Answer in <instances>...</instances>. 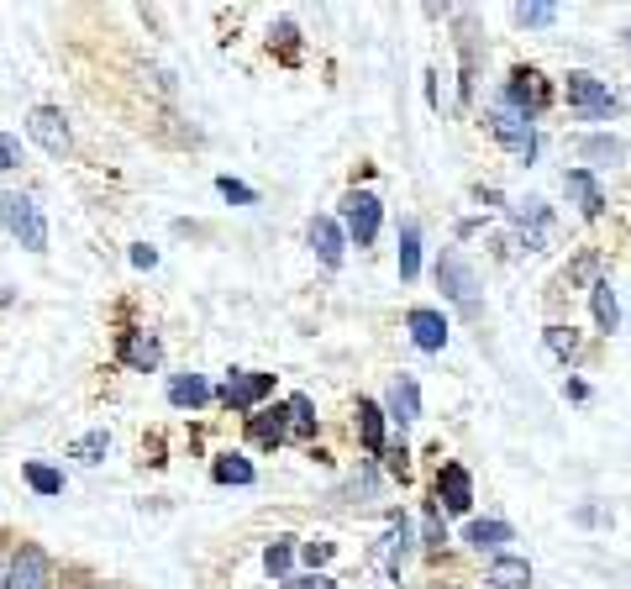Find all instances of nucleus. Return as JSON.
Here are the masks:
<instances>
[{
  "label": "nucleus",
  "instance_id": "13",
  "mask_svg": "<svg viewBox=\"0 0 631 589\" xmlns=\"http://www.w3.org/2000/svg\"><path fill=\"white\" fill-rule=\"evenodd\" d=\"M311 248H316V259H321L327 268H342V253H348L342 221H331V216H316V221H311Z\"/></svg>",
  "mask_w": 631,
  "mask_h": 589
},
{
  "label": "nucleus",
  "instance_id": "14",
  "mask_svg": "<svg viewBox=\"0 0 631 589\" xmlns=\"http://www.w3.org/2000/svg\"><path fill=\"white\" fill-rule=\"evenodd\" d=\"M247 437L258 447H279L290 437V406H274V411H253L247 416Z\"/></svg>",
  "mask_w": 631,
  "mask_h": 589
},
{
  "label": "nucleus",
  "instance_id": "1",
  "mask_svg": "<svg viewBox=\"0 0 631 589\" xmlns=\"http://www.w3.org/2000/svg\"><path fill=\"white\" fill-rule=\"evenodd\" d=\"M437 285H442V294L458 305L463 322H480V311H484L480 274H474V264H469L463 253H442V259H437Z\"/></svg>",
  "mask_w": 631,
  "mask_h": 589
},
{
  "label": "nucleus",
  "instance_id": "26",
  "mask_svg": "<svg viewBox=\"0 0 631 589\" xmlns=\"http://www.w3.org/2000/svg\"><path fill=\"white\" fill-rule=\"evenodd\" d=\"M290 563H295V537H274L269 553H264V568H269L274 579H284V574H290Z\"/></svg>",
  "mask_w": 631,
  "mask_h": 589
},
{
  "label": "nucleus",
  "instance_id": "16",
  "mask_svg": "<svg viewBox=\"0 0 631 589\" xmlns=\"http://www.w3.org/2000/svg\"><path fill=\"white\" fill-rule=\"evenodd\" d=\"M489 585L495 589H526L532 585V563L511 558V553H495V558H489Z\"/></svg>",
  "mask_w": 631,
  "mask_h": 589
},
{
  "label": "nucleus",
  "instance_id": "8",
  "mask_svg": "<svg viewBox=\"0 0 631 589\" xmlns=\"http://www.w3.org/2000/svg\"><path fill=\"white\" fill-rule=\"evenodd\" d=\"M27 132H32V143L43 147L48 158H63L69 153V121H63L59 106H32V117H27Z\"/></svg>",
  "mask_w": 631,
  "mask_h": 589
},
{
  "label": "nucleus",
  "instance_id": "35",
  "mask_svg": "<svg viewBox=\"0 0 631 589\" xmlns=\"http://www.w3.org/2000/svg\"><path fill=\"white\" fill-rule=\"evenodd\" d=\"M284 589H337V579L331 574H305V579H290Z\"/></svg>",
  "mask_w": 631,
  "mask_h": 589
},
{
  "label": "nucleus",
  "instance_id": "17",
  "mask_svg": "<svg viewBox=\"0 0 631 589\" xmlns=\"http://www.w3.org/2000/svg\"><path fill=\"white\" fill-rule=\"evenodd\" d=\"M511 521H469V531H463V542L480 553H500V542H511Z\"/></svg>",
  "mask_w": 631,
  "mask_h": 589
},
{
  "label": "nucleus",
  "instance_id": "33",
  "mask_svg": "<svg viewBox=\"0 0 631 589\" xmlns=\"http://www.w3.org/2000/svg\"><path fill=\"white\" fill-rule=\"evenodd\" d=\"M331 553H337V548H331V542H321V537H316V542H305V548H301V558L311 563V568H316V574H321V563H327Z\"/></svg>",
  "mask_w": 631,
  "mask_h": 589
},
{
  "label": "nucleus",
  "instance_id": "10",
  "mask_svg": "<svg viewBox=\"0 0 631 589\" xmlns=\"http://www.w3.org/2000/svg\"><path fill=\"white\" fill-rule=\"evenodd\" d=\"M405 326H411V342H416L421 353H442V348H448V316H442V311L416 305V311L405 316Z\"/></svg>",
  "mask_w": 631,
  "mask_h": 589
},
{
  "label": "nucleus",
  "instance_id": "15",
  "mask_svg": "<svg viewBox=\"0 0 631 589\" xmlns=\"http://www.w3.org/2000/svg\"><path fill=\"white\" fill-rule=\"evenodd\" d=\"M158 358H163V348L153 342L148 332H126V337H121V363H126V369L148 374V369H158Z\"/></svg>",
  "mask_w": 631,
  "mask_h": 589
},
{
  "label": "nucleus",
  "instance_id": "7",
  "mask_svg": "<svg viewBox=\"0 0 631 589\" xmlns=\"http://www.w3.org/2000/svg\"><path fill=\"white\" fill-rule=\"evenodd\" d=\"M5 589H53V563L43 548L22 542L11 553V568H5Z\"/></svg>",
  "mask_w": 631,
  "mask_h": 589
},
{
  "label": "nucleus",
  "instance_id": "32",
  "mask_svg": "<svg viewBox=\"0 0 631 589\" xmlns=\"http://www.w3.org/2000/svg\"><path fill=\"white\" fill-rule=\"evenodd\" d=\"M16 164H22V143L11 132H0V175H11Z\"/></svg>",
  "mask_w": 631,
  "mask_h": 589
},
{
  "label": "nucleus",
  "instance_id": "34",
  "mask_svg": "<svg viewBox=\"0 0 631 589\" xmlns=\"http://www.w3.org/2000/svg\"><path fill=\"white\" fill-rule=\"evenodd\" d=\"M274 37H279V48H284V59L295 63V37H301V32H295V22H279V32H274Z\"/></svg>",
  "mask_w": 631,
  "mask_h": 589
},
{
  "label": "nucleus",
  "instance_id": "31",
  "mask_svg": "<svg viewBox=\"0 0 631 589\" xmlns=\"http://www.w3.org/2000/svg\"><path fill=\"white\" fill-rule=\"evenodd\" d=\"M290 416H295V432H301V437L316 432V416H311V400H305V395H290Z\"/></svg>",
  "mask_w": 631,
  "mask_h": 589
},
{
  "label": "nucleus",
  "instance_id": "30",
  "mask_svg": "<svg viewBox=\"0 0 631 589\" xmlns=\"http://www.w3.org/2000/svg\"><path fill=\"white\" fill-rule=\"evenodd\" d=\"M216 190H221L227 201H238V206H253V201H258V190H253V184H242V179H232V175L216 179Z\"/></svg>",
  "mask_w": 631,
  "mask_h": 589
},
{
  "label": "nucleus",
  "instance_id": "28",
  "mask_svg": "<svg viewBox=\"0 0 631 589\" xmlns=\"http://www.w3.org/2000/svg\"><path fill=\"white\" fill-rule=\"evenodd\" d=\"M579 153L595 158V164H616V158H627V143H616V137H584Z\"/></svg>",
  "mask_w": 631,
  "mask_h": 589
},
{
  "label": "nucleus",
  "instance_id": "19",
  "mask_svg": "<svg viewBox=\"0 0 631 589\" xmlns=\"http://www.w3.org/2000/svg\"><path fill=\"white\" fill-rule=\"evenodd\" d=\"M563 184H569V195H579L584 216H600V211H605V195H600V184H595V175H590V169H569V175H563Z\"/></svg>",
  "mask_w": 631,
  "mask_h": 589
},
{
  "label": "nucleus",
  "instance_id": "25",
  "mask_svg": "<svg viewBox=\"0 0 631 589\" xmlns=\"http://www.w3.org/2000/svg\"><path fill=\"white\" fill-rule=\"evenodd\" d=\"M111 453V432H85V437L69 447V458H80V464H100Z\"/></svg>",
  "mask_w": 631,
  "mask_h": 589
},
{
  "label": "nucleus",
  "instance_id": "20",
  "mask_svg": "<svg viewBox=\"0 0 631 589\" xmlns=\"http://www.w3.org/2000/svg\"><path fill=\"white\" fill-rule=\"evenodd\" d=\"M590 305H595V326H600L605 337L621 326V305H616V290H610V279H595V290H590Z\"/></svg>",
  "mask_w": 631,
  "mask_h": 589
},
{
  "label": "nucleus",
  "instance_id": "11",
  "mask_svg": "<svg viewBox=\"0 0 631 589\" xmlns=\"http://www.w3.org/2000/svg\"><path fill=\"white\" fill-rule=\"evenodd\" d=\"M437 501L448 505L452 516H463V510L474 505V479H469L463 464H442V473H437Z\"/></svg>",
  "mask_w": 631,
  "mask_h": 589
},
{
  "label": "nucleus",
  "instance_id": "37",
  "mask_svg": "<svg viewBox=\"0 0 631 589\" xmlns=\"http://www.w3.org/2000/svg\"><path fill=\"white\" fill-rule=\"evenodd\" d=\"M627 43H631V32H627Z\"/></svg>",
  "mask_w": 631,
  "mask_h": 589
},
{
  "label": "nucleus",
  "instance_id": "4",
  "mask_svg": "<svg viewBox=\"0 0 631 589\" xmlns=\"http://www.w3.org/2000/svg\"><path fill=\"white\" fill-rule=\"evenodd\" d=\"M379 221H385V206H379L374 190H348V195H342V237H348L353 248H374Z\"/></svg>",
  "mask_w": 631,
  "mask_h": 589
},
{
  "label": "nucleus",
  "instance_id": "23",
  "mask_svg": "<svg viewBox=\"0 0 631 589\" xmlns=\"http://www.w3.org/2000/svg\"><path fill=\"white\" fill-rule=\"evenodd\" d=\"M210 479H216V484H253V464H247L242 453H221V458L210 464Z\"/></svg>",
  "mask_w": 631,
  "mask_h": 589
},
{
  "label": "nucleus",
  "instance_id": "12",
  "mask_svg": "<svg viewBox=\"0 0 631 589\" xmlns=\"http://www.w3.org/2000/svg\"><path fill=\"white\" fill-rule=\"evenodd\" d=\"M385 411H390L400 426L421 421V384L411 380V374H395L390 380V389H385Z\"/></svg>",
  "mask_w": 631,
  "mask_h": 589
},
{
  "label": "nucleus",
  "instance_id": "6",
  "mask_svg": "<svg viewBox=\"0 0 631 589\" xmlns=\"http://www.w3.org/2000/svg\"><path fill=\"white\" fill-rule=\"evenodd\" d=\"M269 389H274V374H258V369H232L227 384L216 389V400H221L227 411H247V416H253V411H258V400H264Z\"/></svg>",
  "mask_w": 631,
  "mask_h": 589
},
{
  "label": "nucleus",
  "instance_id": "36",
  "mask_svg": "<svg viewBox=\"0 0 631 589\" xmlns=\"http://www.w3.org/2000/svg\"><path fill=\"white\" fill-rule=\"evenodd\" d=\"M132 264H137V268H153V264H158V253H153L148 242H137V248H132Z\"/></svg>",
  "mask_w": 631,
  "mask_h": 589
},
{
  "label": "nucleus",
  "instance_id": "2",
  "mask_svg": "<svg viewBox=\"0 0 631 589\" xmlns=\"http://www.w3.org/2000/svg\"><path fill=\"white\" fill-rule=\"evenodd\" d=\"M0 221H5V232L16 237L27 253H43V248H48V221H43V206H37V195H27V190L0 195Z\"/></svg>",
  "mask_w": 631,
  "mask_h": 589
},
{
  "label": "nucleus",
  "instance_id": "3",
  "mask_svg": "<svg viewBox=\"0 0 631 589\" xmlns=\"http://www.w3.org/2000/svg\"><path fill=\"white\" fill-rule=\"evenodd\" d=\"M489 132L511 147V153H521V158H532V153H537V117H526V111L511 106L506 95H495V100H489Z\"/></svg>",
  "mask_w": 631,
  "mask_h": 589
},
{
  "label": "nucleus",
  "instance_id": "24",
  "mask_svg": "<svg viewBox=\"0 0 631 589\" xmlns=\"http://www.w3.org/2000/svg\"><path fill=\"white\" fill-rule=\"evenodd\" d=\"M542 342H547V353H558L563 363H573V358H579V348H584L573 326H547V332H542Z\"/></svg>",
  "mask_w": 631,
  "mask_h": 589
},
{
  "label": "nucleus",
  "instance_id": "5",
  "mask_svg": "<svg viewBox=\"0 0 631 589\" xmlns=\"http://www.w3.org/2000/svg\"><path fill=\"white\" fill-rule=\"evenodd\" d=\"M563 95H569V106L584 121H610L616 111H621V106H616V95H610V85L595 80V74H584V69H573L569 80H563Z\"/></svg>",
  "mask_w": 631,
  "mask_h": 589
},
{
  "label": "nucleus",
  "instance_id": "21",
  "mask_svg": "<svg viewBox=\"0 0 631 589\" xmlns=\"http://www.w3.org/2000/svg\"><path fill=\"white\" fill-rule=\"evenodd\" d=\"M359 432H363V447L379 458L385 453V411L374 400H359Z\"/></svg>",
  "mask_w": 631,
  "mask_h": 589
},
{
  "label": "nucleus",
  "instance_id": "22",
  "mask_svg": "<svg viewBox=\"0 0 631 589\" xmlns=\"http://www.w3.org/2000/svg\"><path fill=\"white\" fill-rule=\"evenodd\" d=\"M416 274H421V227L405 221V227H400V279L411 285Z\"/></svg>",
  "mask_w": 631,
  "mask_h": 589
},
{
  "label": "nucleus",
  "instance_id": "9",
  "mask_svg": "<svg viewBox=\"0 0 631 589\" xmlns=\"http://www.w3.org/2000/svg\"><path fill=\"white\" fill-rule=\"evenodd\" d=\"M500 95H506L511 106H521L526 117H537L542 106L553 100V89L542 85V74H537V69H511V80H506V89H500Z\"/></svg>",
  "mask_w": 631,
  "mask_h": 589
},
{
  "label": "nucleus",
  "instance_id": "27",
  "mask_svg": "<svg viewBox=\"0 0 631 589\" xmlns=\"http://www.w3.org/2000/svg\"><path fill=\"white\" fill-rule=\"evenodd\" d=\"M27 484L32 490H37V495H48V501H53V495H63V473L59 469H48V464H27Z\"/></svg>",
  "mask_w": 631,
  "mask_h": 589
},
{
  "label": "nucleus",
  "instance_id": "29",
  "mask_svg": "<svg viewBox=\"0 0 631 589\" xmlns=\"http://www.w3.org/2000/svg\"><path fill=\"white\" fill-rule=\"evenodd\" d=\"M515 22H521V27H553V22H558V5H515Z\"/></svg>",
  "mask_w": 631,
  "mask_h": 589
},
{
  "label": "nucleus",
  "instance_id": "18",
  "mask_svg": "<svg viewBox=\"0 0 631 589\" xmlns=\"http://www.w3.org/2000/svg\"><path fill=\"white\" fill-rule=\"evenodd\" d=\"M210 395H216V389H210L201 374H174V380H169V400H174V406H190V411H195V406H210Z\"/></svg>",
  "mask_w": 631,
  "mask_h": 589
}]
</instances>
